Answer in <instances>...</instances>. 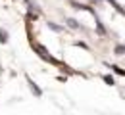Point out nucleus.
<instances>
[{
  "label": "nucleus",
  "mask_w": 125,
  "mask_h": 115,
  "mask_svg": "<svg viewBox=\"0 0 125 115\" xmlns=\"http://www.w3.org/2000/svg\"><path fill=\"white\" fill-rule=\"evenodd\" d=\"M33 48L39 52V56H41L42 60H46V62H52V63H58V62H56L52 56H48V50L44 48V46H41V44H33Z\"/></svg>",
  "instance_id": "nucleus-1"
},
{
  "label": "nucleus",
  "mask_w": 125,
  "mask_h": 115,
  "mask_svg": "<svg viewBox=\"0 0 125 115\" xmlns=\"http://www.w3.org/2000/svg\"><path fill=\"white\" fill-rule=\"evenodd\" d=\"M27 82H29V88H31V92L35 94V96H42V90H41V88H39V86L33 82V79L29 77V75H27Z\"/></svg>",
  "instance_id": "nucleus-2"
},
{
  "label": "nucleus",
  "mask_w": 125,
  "mask_h": 115,
  "mask_svg": "<svg viewBox=\"0 0 125 115\" xmlns=\"http://www.w3.org/2000/svg\"><path fill=\"white\" fill-rule=\"evenodd\" d=\"M106 65H108L110 69H112V71H115L117 75H123V77H125V71L121 69V67H117V65H110V63H106Z\"/></svg>",
  "instance_id": "nucleus-3"
},
{
  "label": "nucleus",
  "mask_w": 125,
  "mask_h": 115,
  "mask_svg": "<svg viewBox=\"0 0 125 115\" xmlns=\"http://www.w3.org/2000/svg\"><path fill=\"white\" fill-rule=\"evenodd\" d=\"M102 79H104V82H106V84H110V86H114V84H115V79H114L112 75H104Z\"/></svg>",
  "instance_id": "nucleus-4"
},
{
  "label": "nucleus",
  "mask_w": 125,
  "mask_h": 115,
  "mask_svg": "<svg viewBox=\"0 0 125 115\" xmlns=\"http://www.w3.org/2000/svg\"><path fill=\"white\" fill-rule=\"evenodd\" d=\"M67 25H69L71 29H79V27H81V25H79V23L73 19V17H67Z\"/></svg>",
  "instance_id": "nucleus-5"
},
{
  "label": "nucleus",
  "mask_w": 125,
  "mask_h": 115,
  "mask_svg": "<svg viewBox=\"0 0 125 115\" xmlns=\"http://www.w3.org/2000/svg\"><path fill=\"white\" fill-rule=\"evenodd\" d=\"M96 29H98V33L100 35H106V29H104V25H102V21L96 17Z\"/></svg>",
  "instance_id": "nucleus-6"
},
{
  "label": "nucleus",
  "mask_w": 125,
  "mask_h": 115,
  "mask_svg": "<svg viewBox=\"0 0 125 115\" xmlns=\"http://www.w3.org/2000/svg\"><path fill=\"white\" fill-rule=\"evenodd\" d=\"M0 42H2V44L8 42V33H6L4 29H0Z\"/></svg>",
  "instance_id": "nucleus-7"
},
{
  "label": "nucleus",
  "mask_w": 125,
  "mask_h": 115,
  "mask_svg": "<svg viewBox=\"0 0 125 115\" xmlns=\"http://www.w3.org/2000/svg\"><path fill=\"white\" fill-rule=\"evenodd\" d=\"M108 2L112 4V6H114V8H115V10H117V12H121V14H125V10L121 8V6H119V4H117V2H115V0H108Z\"/></svg>",
  "instance_id": "nucleus-8"
},
{
  "label": "nucleus",
  "mask_w": 125,
  "mask_h": 115,
  "mask_svg": "<svg viewBox=\"0 0 125 115\" xmlns=\"http://www.w3.org/2000/svg\"><path fill=\"white\" fill-rule=\"evenodd\" d=\"M48 27H50L52 31H56V33H60V31H62V27H60V25H56V23H52V21H48Z\"/></svg>",
  "instance_id": "nucleus-9"
}]
</instances>
